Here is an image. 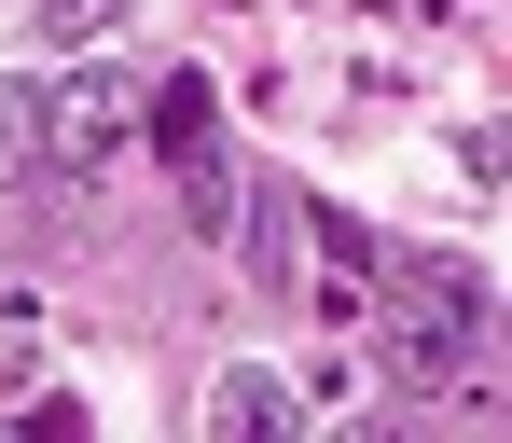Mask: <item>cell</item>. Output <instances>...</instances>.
<instances>
[{"label": "cell", "mask_w": 512, "mask_h": 443, "mask_svg": "<svg viewBox=\"0 0 512 443\" xmlns=\"http://www.w3.org/2000/svg\"><path fill=\"white\" fill-rule=\"evenodd\" d=\"M14 14H28V0H14Z\"/></svg>", "instance_id": "obj_9"}, {"label": "cell", "mask_w": 512, "mask_h": 443, "mask_svg": "<svg viewBox=\"0 0 512 443\" xmlns=\"http://www.w3.org/2000/svg\"><path fill=\"white\" fill-rule=\"evenodd\" d=\"M28 28L84 56V42H111V28H125V0H28Z\"/></svg>", "instance_id": "obj_8"}, {"label": "cell", "mask_w": 512, "mask_h": 443, "mask_svg": "<svg viewBox=\"0 0 512 443\" xmlns=\"http://www.w3.org/2000/svg\"><path fill=\"white\" fill-rule=\"evenodd\" d=\"M180 222H194V236H222V222H236V167H222V139H194V153H180Z\"/></svg>", "instance_id": "obj_7"}, {"label": "cell", "mask_w": 512, "mask_h": 443, "mask_svg": "<svg viewBox=\"0 0 512 443\" xmlns=\"http://www.w3.org/2000/svg\"><path fill=\"white\" fill-rule=\"evenodd\" d=\"M139 139V84L125 70H42V180H97Z\"/></svg>", "instance_id": "obj_2"}, {"label": "cell", "mask_w": 512, "mask_h": 443, "mask_svg": "<svg viewBox=\"0 0 512 443\" xmlns=\"http://www.w3.org/2000/svg\"><path fill=\"white\" fill-rule=\"evenodd\" d=\"M0 194H42V70L0 84Z\"/></svg>", "instance_id": "obj_6"}, {"label": "cell", "mask_w": 512, "mask_h": 443, "mask_svg": "<svg viewBox=\"0 0 512 443\" xmlns=\"http://www.w3.org/2000/svg\"><path fill=\"white\" fill-rule=\"evenodd\" d=\"M208 430L222 443H291L305 430V388H277L263 360H236V374H208Z\"/></svg>", "instance_id": "obj_4"}, {"label": "cell", "mask_w": 512, "mask_h": 443, "mask_svg": "<svg viewBox=\"0 0 512 443\" xmlns=\"http://www.w3.org/2000/svg\"><path fill=\"white\" fill-rule=\"evenodd\" d=\"M222 236H236V264H250L263 291H291V277H305V194H291V180H236V222H222Z\"/></svg>", "instance_id": "obj_3"}, {"label": "cell", "mask_w": 512, "mask_h": 443, "mask_svg": "<svg viewBox=\"0 0 512 443\" xmlns=\"http://www.w3.org/2000/svg\"><path fill=\"white\" fill-rule=\"evenodd\" d=\"M139 139H167V153L222 139V97H208V70H167V84H139Z\"/></svg>", "instance_id": "obj_5"}, {"label": "cell", "mask_w": 512, "mask_h": 443, "mask_svg": "<svg viewBox=\"0 0 512 443\" xmlns=\"http://www.w3.org/2000/svg\"><path fill=\"white\" fill-rule=\"evenodd\" d=\"M485 277L457 264V250H416V264H388V374H416V388H443V374H471V347H485Z\"/></svg>", "instance_id": "obj_1"}]
</instances>
